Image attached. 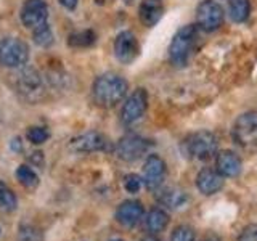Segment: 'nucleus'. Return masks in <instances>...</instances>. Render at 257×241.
<instances>
[{"label":"nucleus","mask_w":257,"mask_h":241,"mask_svg":"<svg viewBox=\"0 0 257 241\" xmlns=\"http://www.w3.org/2000/svg\"><path fill=\"white\" fill-rule=\"evenodd\" d=\"M241 158L231 150H222L217 153L215 159V171L219 172L223 179H235L241 174Z\"/></svg>","instance_id":"obj_15"},{"label":"nucleus","mask_w":257,"mask_h":241,"mask_svg":"<svg viewBox=\"0 0 257 241\" xmlns=\"http://www.w3.org/2000/svg\"><path fill=\"white\" fill-rule=\"evenodd\" d=\"M164 13V5L161 0H142L139 7V16L140 21L147 28H153L159 23Z\"/></svg>","instance_id":"obj_17"},{"label":"nucleus","mask_w":257,"mask_h":241,"mask_svg":"<svg viewBox=\"0 0 257 241\" xmlns=\"http://www.w3.org/2000/svg\"><path fill=\"white\" fill-rule=\"evenodd\" d=\"M196 235H195V230L188 225H179L175 227L172 235H171V241H195Z\"/></svg>","instance_id":"obj_26"},{"label":"nucleus","mask_w":257,"mask_h":241,"mask_svg":"<svg viewBox=\"0 0 257 241\" xmlns=\"http://www.w3.org/2000/svg\"><path fill=\"white\" fill-rule=\"evenodd\" d=\"M108 147V140L103 134L98 132H85L80 134L69 142V150L79 153V155H87V153L104 151Z\"/></svg>","instance_id":"obj_12"},{"label":"nucleus","mask_w":257,"mask_h":241,"mask_svg":"<svg viewBox=\"0 0 257 241\" xmlns=\"http://www.w3.org/2000/svg\"><path fill=\"white\" fill-rule=\"evenodd\" d=\"M111 241H122V239H111Z\"/></svg>","instance_id":"obj_34"},{"label":"nucleus","mask_w":257,"mask_h":241,"mask_svg":"<svg viewBox=\"0 0 257 241\" xmlns=\"http://www.w3.org/2000/svg\"><path fill=\"white\" fill-rule=\"evenodd\" d=\"M95 42V34L92 31H80L69 36L71 47H88Z\"/></svg>","instance_id":"obj_24"},{"label":"nucleus","mask_w":257,"mask_h":241,"mask_svg":"<svg viewBox=\"0 0 257 241\" xmlns=\"http://www.w3.org/2000/svg\"><path fill=\"white\" fill-rule=\"evenodd\" d=\"M142 177H139L137 174H128L124 179V187L128 193H139V190L142 188Z\"/></svg>","instance_id":"obj_28"},{"label":"nucleus","mask_w":257,"mask_h":241,"mask_svg":"<svg viewBox=\"0 0 257 241\" xmlns=\"http://www.w3.org/2000/svg\"><path fill=\"white\" fill-rule=\"evenodd\" d=\"M150 142L143 139L140 135L128 134L124 135L116 145V155L119 159L125 161V163H132V161L140 159L145 153L150 150Z\"/></svg>","instance_id":"obj_7"},{"label":"nucleus","mask_w":257,"mask_h":241,"mask_svg":"<svg viewBox=\"0 0 257 241\" xmlns=\"http://www.w3.org/2000/svg\"><path fill=\"white\" fill-rule=\"evenodd\" d=\"M143 204L137 199H125L116 209V220L125 228H134L143 219Z\"/></svg>","instance_id":"obj_14"},{"label":"nucleus","mask_w":257,"mask_h":241,"mask_svg":"<svg viewBox=\"0 0 257 241\" xmlns=\"http://www.w3.org/2000/svg\"><path fill=\"white\" fill-rule=\"evenodd\" d=\"M148 108V93L145 88H137V90L125 100L122 111H120V119L124 124L137 123Z\"/></svg>","instance_id":"obj_10"},{"label":"nucleus","mask_w":257,"mask_h":241,"mask_svg":"<svg viewBox=\"0 0 257 241\" xmlns=\"http://www.w3.org/2000/svg\"><path fill=\"white\" fill-rule=\"evenodd\" d=\"M223 177L211 167L201 169L196 175V187L206 196H211L219 193L223 188Z\"/></svg>","instance_id":"obj_16"},{"label":"nucleus","mask_w":257,"mask_h":241,"mask_svg":"<svg viewBox=\"0 0 257 241\" xmlns=\"http://www.w3.org/2000/svg\"><path fill=\"white\" fill-rule=\"evenodd\" d=\"M231 139L241 150L251 155L257 153V111L239 114L231 126Z\"/></svg>","instance_id":"obj_2"},{"label":"nucleus","mask_w":257,"mask_h":241,"mask_svg":"<svg viewBox=\"0 0 257 241\" xmlns=\"http://www.w3.org/2000/svg\"><path fill=\"white\" fill-rule=\"evenodd\" d=\"M16 179L26 188H36L39 185V175L29 166H20L16 169Z\"/></svg>","instance_id":"obj_22"},{"label":"nucleus","mask_w":257,"mask_h":241,"mask_svg":"<svg viewBox=\"0 0 257 241\" xmlns=\"http://www.w3.org/2000/svg\"><path fill=\"white\" fill-rule=\"evenodd\" d=\"M21 23L28 29H36L47 23L48 18V7L45 0H26L20 12Z\"/></svg>","instance_id":"obj_11"},{"label":"nucleus","mask_w":257,"mask_h":241,"mask_svg":"<svg viewBox=\"0 0 257 241\" xmlns=\"http://www.w3.org/2000/svg\"><path fill=\"white\" fill-rule=\"evenodd\" d=\"M196 23L206 32L217 31L223 24V8L214 0H203L196 8Z\"/></svg>","instance_id":"obj_6"},{"label":"nucleus","mask_w":257,"mask_h":241,"mask_svg":"<svg viewBox=\"0 0 257 241\" xmlns=\"http://www.w3.org/2000/svg\"><path fill=\"white\" fill-rule=\"evenodd\" d=\"M198 39V28L188 24L177 31L171 45H169V60L175 68H185Z\"/></svg>","instance_id":"obj_3"},{"label":"nucleus","mask_w":257,"mask_h":241,"mask_svg":"<svg viewBox=\"0 0 257 241\" xmlns=\"http://www.w3.org/2000/svg\"><path fill=\"white\" fill-rule=\"evenodd\" d=\"M228 12L233 23H244L251 13V2L249 0H231Z\"/></svg>","instance_id":"obj_20"},{"label":"nucleus","mask_w":257,"mask_h":241,"mask_svg":"<svg viewBox=\"0 0 257 241\" xmlns=\"http://www.w3.org/2000/svg\"><path fill=\"white\" fill-rule=\"evenodd\" d=\"M58 2L66 8V10H74V8L77 7L79 0H58Z\"/></svg>","instance_id":"obj_30"},{"label":"nucleus","mask_w":257,"mask_h":241,"mask_svg":"<svg viewBox=\"0 0 257 241\" xmlns=\"http://www.w3.org/2000/svg\"><path fill=\"white\" fill-rule=\"evenodd\" d=\"M29 60V48L16 37L0 40V64L5 68H23Z\"/></svg>","instance_id":"obj_5"},{"label":"nucleus","mask_w":257,"mask_h":241,"mask_svg":"<svg viewBox=\"0 0 257 241\" xmlns=\"http://www.w3.org/2000/svg\"><path fill=\"white\" fill-rule=\"evenodd\" d=\"M12 148H13L15 151H21V150H23V145H21L20 139H15V140L12 142Z\"/></svg>","instance_id":"obj_31"},{"label":"nucleus","mask_w":257,"mask_h":241,"mask_svg":"<svg viewBox=\"0 0 257 241\" xmlns=\"http://www.w3.org/2000/svg\"><path fill=\"white\" fill-rule=\"evenodd\" d=\"M238 241H257V223H251L241 230Z\"/></svg>","instance_id":"obj_29"},{"label":"nucleus","mask_w":257,"mask_h":241,"mask_svg":"<svg viewBox=\"0 0 257 241\" xmlns=\"http://www.w3.org/2000/svg\"><path fill=\"white\" fill-rule=\"evenodd\" d=\"M16 206H18V199L15 193L4 182H0V212H13Z\"/></svg>","instance_id":"obj_21"},{"label":"nucleus","mask_w":257,"mask_h":241,"mask_svg":"<svg viewBox=\"0 0 257 241\" xmlns=\"http://www.w3.org/2000/svg\"><path fill=\"white\" fill-rule=\"evenodd\" d=\"M32 39H34V42L40 47H50L53 44V32L50 26L45 23L42 26L32 29Z\"/></svg>","instance_id":"obj_23"},{"label":"nucleus","mask_w":257,"mask_h":241,"mask_svg":"<svg viewBox=\"0 0 257 241\" xmlns=\"http://www.w3.org/2000/svg\"><path fill=\"white\" fill-rule=\"evenodd\" d=\"M145 225H147L148 231L161 233L169 225V214L161 207H153L145 219Z\"/></svg>","instance_id":"obj_19"},{"label":"nucleus","mask_w":257,"mask_h":241,"mask_svg":"<svg viewBox=\"0 0 257 241\" xmlns=\"http://www.w3.org/2000/svg\"><path fill=\"white\" fill-rule=\"evenodd\" d=\"M142 241H161V239H158V238H155V236H147V238H143Z\"/></svg>","instance_id":"obj_32"},{"label":"nucleus","mask_w":257,"mask_h":241,"mask_svg":"<svg viewBox=\"0 0 257 241\" xmlns=\"http://www.w3.org/2000/svg\"><path fill=\"white\" fill-rule=\"evenodd\" d=\"M26 137H28V140L31 143L40 145V143L47 142V139L50 137V134H48V131L45 127H31L28 131V134H26Z\"/></svg>","instance_id":"obj_27"},{"label":"nucleus","mask_w":257,"mask_h":241,"mask_svg":"<svg viewBox=\"0 0 257 241\" xmlns=\"http://www.w3.org/2000/svg\"><path fill=\"white\" fill-rule=\"evenodd\" d=\"M128 84L124 77L114 74V72H106L95 79L92 88L93 100L103 108H112L124 100Z\"/></svg>","instance_id":"obj_1"},{"label":"nucleus","mask_w":257,"mask_h":241,"mask_svg":"<svg viewBox=\"0 0 257 241\" xmlns=\"http://www.w3.org/2000/svg\"><path fill=\"white\" fill-rule=\"evenodd\" d=\"M166 172H167V167H166L164 159L158 155H150L143 166L142 182L148 190L155 191L161 188V185H163L166 179Z\"/></svg>","instance_id":"obj_9"},{"label":"nucleus","mask_w":257,"mask_h":241,"mask_svg":"<svg viewBox=\"0 0 257 241\" xmlns=\"http://www.w3.org/2000/svg\"><path fill=\"white\" fill-rule=\"evenodd\" d=\"M20 241H44V235L37 227L29 223H23L20 227Z\"/></svg>","instance_id":"obj_25"},{"label":"nucleus","mask_w":257,"mask_h":241,"mask_svg":"<svg viewBox=\"0 0 257 241\" xmlns=\"http://www.w3.org/2000/svg\"><path fill=\"white\" fill-rule=\"evenodd\" d=\"M140 52L139 40L131 31H122L114 40V55L122 64H131Z\"/></svg>","instance_id":"obj_13"},{"label":"nucleus","mask_w":257,"mask_h":241,"mask_svg":"<svg viewBox=\"0 0 257 241\" xmlns=\"http://www.w3.org/2000/svg\"><path fill=\"white\" fill-rule=\"evenodd\" d=\"M185 151L193 159L207 161L219 151V139L211 131H198L185 140Z\"/></svg>","instance_id":"obj_4"},{"label":"nucleus","mask_w":257,"mask_h":241,"mask_svg":"<svg viewBox=\"0 0 257 241\" xmlns=\"http://www.w3.org/2000/svg\"><path fill=\"white\" fill-rule=\"evenodd\" d=\"M16 87L20 93L31 101H37L42 95V77L32 68L23 66L20 74L16 76Z\"/></svg>","instance_id":"obj_8"},{"label":"nucleus","mask_w":257,"mask_h":241,"mask_svg":"<svg viewBox=\"0 0 257 241\" xmlns=\"http://www.w3.org/2000/svg\"><path fill=\"white\" fill-rule=\"evenodd\" d=\"M158 203L167 209L177 211L188 203V195L179 187H167L158 193Z\"/></svg>","instance_id":"obj_18"},{"label":"nucleus","mask_w":257,"mask_h":241,"mask_svg":"<svg viewBox=\"0 0 257 241\" xmlns=\"http://www.w3.org/2000/svg\"><path fill=\"white\" fill-rule=\"evenodd\" d=\"M203 241H220L217 236H209V238H206V239H203Z\"/></svg>","instance_id":"obj_33"}]
</instances>
